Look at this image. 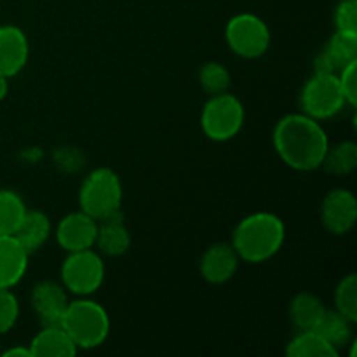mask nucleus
Instances as JSON below:
<instances>
[{
  "label": "nucleus",
  "instance_id": "1",
  "mask_svg": "<svg viewBox=\"0 0 357 357\" xmlns=\"http://www.w3.org/2000/svg\"><path fill=\"white\" fill-rule=\"evenodd\" d=\"M274 146L282 162L289 167L314 171L323 164L330 143L316 119L305 114H291L275 124Z\"/></svg>",
  "mask_w": 357,
  "mask_h": 357
},
{
  "label": "nucleus",
  "instance_id": "2",
  "mask_svg": "<svg viewBox=\"0 0 357 357\" xmlns=\"http://www.w3.org/2000/svg\"><path fill=\"white\" fill-rule=\"evenodd\" d=\"M286 229L274 213H253L241 220L232 234V248L237 257L248 264H264L271 260L284 243Z\"/></svg>",
  "mask_w": 357,
  "mask_h": 357
},
{
  "label": "nucleus",
  "instance_id": "3",
  "mask_svg": "<svg viewBox=\"0 0 357 357\" xmlns=\"http://www.w3.org/2000/svg\"><path fill=\"white\" fill-rule=\"evenodd\" d=\"M59 326L68 333L77 349L89 351L105 344L110 333V317L98 302L80 298L68 303Z\"/></svg>",
  "mask_w": 357,
  "mask_h": 357
},
{
  "label": "nucleus",
  "instance_id": "4",
  "mask_svg": "<svg viewBox=\"0 0 357 357\" xmlns=\"http://www.w3.org/2000/svg\"><path fill=\"white\" fill-rule=\"evenodd\" d=\"M80 211L93 216L96 222L121 209L122 185L117 174L108 167L91 171L79 192Z\"/></svg>",
  "mask_w": 357,
  "mask_h": 357
},
{
  "label": "nucleus",
  "instance_id": "5",
  "mask_svg": "<svg viewBox=\"0 0 357 357\" xmlns=\"http://www.w3.org/2000/svg\"><path fill=\"white\" fill-rule=\"evenodd\" d=\"M244 124V107L234 94L220 93L204 105L201 126L213 142L232 139Z\"/></svg>",
  "mask_w": 357,
  "mask_h": 357
},
{
  "label": "nucleus",
  "instance_id": "6",
  "mask_svg": "<svg viewBox=\"0 0 357 357\" xmlns=\"http://www.w3.org/2000/svg\"><path fill=\"white\" fill-rule=\"evenodd\" d=\"M300 105L303 108V114L316 121L335 117L347 105L340 82H338V75L314 73L303 86Z\"/></svg>",
  "mask_w": 357,
  "mask_h": 357
},
{
  "label": "nucleus",
  "instance_id": "7",
  "mask_svg": "<svg viewBox=\"0 0 357 357\" xmlns=\"http://www.w3.org/2000/svg\"><path fill=\"white\" fill-rule=\"evenodd\" d=\"M225 38L237 56L255 59L264 56L271 45V30L261 17L255 14H237L227 23Z\"/></svg>",
  "mask_w": 357,
  "mask_h": 357
},
{
  "label": "nucleus",
  "instance_id": "8",
  "mask_svg": "<svg viewBox=\"0 0 357 357\" xmlns=\"http://www.w3.org/2000/svg\"><path fill=\"white\" fill-rule=\"evenodd\" d=\"M63 286L70 293L87 296L98 291L105 279V264L93 250L73 251L61 267Z\"/></svg>",
  "mask_w": 357,
  "mask_h": 357
},
{
  "label": "nucleus",
  "instance_id": "9",
  "mask_svg": "<svg viewBox=\"0 0 357 357\" xmlns=\"http://www.w3.org/2000/svg\"><path fill=\"white\" fill-rule=\"evenodd\" d=\"M321 222L328 232L344 236L357 222V199L351 190L335 188L328 192L321 204Z\"/></svg>",
  "mask_w": 357,
  "mask_h": 357
},
{
  "label": "nucleus",
  "instance_id": "10",
  "mask_svg": "<svg viewBox=\"0 0 357 357\" xmlns=\"http://www.w3.org/2000/svg\"><path fill=\"white\" fill-rule=\"evenodd\" d=\"M354 61H357V33L337 30L314 59V70L316 73L338 75Z\"/></svg>",
  "mask_w": 357,
  "mask_h": 357
},
{
  "label": "nucleus",
  "instance_id": "11",
  "mask_svg": "<svg viewBox=\"0 0 357 357\" xmlns=\"http://www.w3.org/2000/svg\"><path fill=\"white\" fill-rule=\"evenodd\" d=\"M98 222L84 211L70 213L56 229V241L68 253L91 250L96 243Z\"/></svg>",
  "mask_w": 357,
  "mask_h": 357
},
{
  "label": "nucleus",
  "instance_id": "12",
  "mask_svg": "<svg viewBox=\"0 0 357 357\" xmlns=\"http://www.w3.org/2000/svg\"><path fill=\"white\" fill-rule=\"evenodd\" d=\"M30 302L42 326H59L70 300L61 284L44 281L31 289Z\"/></svg>",
  "mask_w": 357,
  "mask_h": 357
},
{
  "label": "nucleus",
  "instance_id": "13",
  "mask_svg": "<svg viewBox=\"0 0 357 357\" xmlns=\"http://www.w3.org/2000/svg\"><path fill=\"white\" fill-rule=\"evenodd\" d=\"M28 38L21 28L14 24L0 26V73L7 79L17 75L28 61Z\"/></svg>",
  "mask_w": 357,
  "mask_h": 357
},
{
  "label": "nucleus",
  "instance_id": "14",
  "mask_svg": "<svg viewBox=\"0 0 357 357\" xmlns=\"http://www.w3.org/2000/svg\"><path fill=\"white\" fill-rule=\"evenodd\" d=\"M239 257L232 244H213L201 258V275L211 284H223L234 278Z\"/></svg>",
  "mask_w": 357,
  "mask_h": 357
},
{
  "label": "nucleus",
  "instance_id": "15",
  "mask_svg": "<svg viewBox=\"0 0 357 357\" xmlns=\"http://www.w3.org/2000/svg\"><path fill=\"white\" fill-rule=\"evenodd\" d=\"M28 251L14 236H0V288H13L28 268Z\"/></svg>",
  "mask_w": 357,
  "mask_h": 357
},
{
  "label": "nucleus",
  "instance_id": "16",
  "mask_svg": "<svg viewBox=\"0 0 357 357\" xmlns=\"http://www.w3.org/2000/svg\"><path fill=\"white\" fill-rule=\"evenodd\" d=\"M98 248L107 257H121L131 246V236L124 223L122 211H115L114 215L98 222L96 243Z\"/></svg>",
  "mask_w": 357,
  "mask_h": 357
},
{
  "label": "nucleus",
  "instance_id": "17",
  "mask_svg": "<svg viewBox=\"0 0 357 357\" xmlns=\"http://www.w3.org/2000/svg\"><path fill=\"white\" fill-rule=\"evenodd\" d=\"M31 357H72L77 347L61 326H44L30 344Z\"/></svg>",
  "mask_w": 357,
  "mask_h": 357
},
{
  "label": "nucleus",
  "instance_id": "18",
  "mask_svg": "<svg viewBox=\"0 0 357 357\" xmlns=\"http://www.w3.org/2000/svg\"><path fill=\"white\" fill-rule=\"evenodd\" d=\"M49 236H51V222L44 213L35 211V209H31V211L26 209L23 222L14 234V237L20 241V244L28 251V255L40 250L45 241L49 239Z\"/></svg>",
  "mask_w": 357,
  "mask_h": 357
},
{
  "label": "nucleus",
  "instance_id": "19",
  "mask_svg": "<svg viewBox=\"0 0 357 357\" xmlns=\"http://www.w3.org/2000/svg\"><path fill=\"white\" fill-rule=\"evenodd\" d=\"M326 307L312 293H298L289 303V319L298 331L314 330L323 317Z\"/></svg>",
  "mask_w": 357,
  "mask_h": 357
},
{
  "label": "nucleus",
  "instance_id": "20",
  "mask_svg": "<svg viewBox=\"0 0 357 357\" xmlns=\"http://www.w3.org/2000/svg\"><path fill=\"white\" fill-rule=\"evenodd\" d=\"M352 324L345 316H342L338 310H324L323 317L319 319L314 331L321 335L324 340L335 349L345 347L352 338Z\"/></svg>",
  "mask_w": 357,
  "mask_h": 357
},
{
  "label": "nucleus",
  "instance_id": "21",
  "mask_svg": "<svg viewBox=\"0 0 357 357\" xmlns=\"http://www.w3.org/2000/svg\"><path fill=\"white\" fill-rule=\"evenodd\" d=\"M289 357H337L338 351L328 344L317 331H300L286 347Z\"/></svg>",
  "mask_w": 357,
  "mask_h": 357
},
{
  "label": "nucleus",
  "instance_id": "22",
  "mask_svg": "<svg viewBox=\"0 0 357 357\" xmlns=\"http://www.w3.org/2000/svg\"><path fill=\"white\" fill-rule=\"evenodd\" d=\"M26 215V206L17 192L0 188V236H14Z\"/></svg>",
  "mask_w": 357,
  "mask_h": 357
},
{
  "label": "nucleus",
  "instance_id": "23",
  "mask_svg": "<svg viewBox=\"0 0 357 357\" xmlns=\"http://www.w3.org/2000/svg\"><path fill=\"white\" fill-rule=\"evenodd\" d=\"M321 166L337 176L352 174L357 167V145L354 142H342L335 146H328Z\"/></svg>",
  "mask_w": 357,
  "mask_h": 357
},
{
  "label": "nucleus",
  "instance_id": "24",
  "mask_svg": "<svg viewBox=\"0 0 357 357\" xmlns=\"http://www.w3.org/2000/svg\"><path fill=\"white\" fill-rule=\"evenodd\" d=\"M335 310L347 317L351 323L357 321V278L349 274L338 282L335 289Z\"/></svg>",
  "mask_w": 357,
  "mask_h": 357
},
{
  "label": "nucleus",
  "instance_id": "25",
  "mask_svg": "<svg viewBox=\"0 0 357 357\" xmlns=\"http://www.w3.org/2000/svg\"><path fill=\"white\" fill-rule=\"evenodd\" d=\"M199 84L211 96L227 93L230 87V73L222 63H206L199 72Z\"/></svg>",
  "mask_w": 357,
  "mask_h": 357
},
{
  "label": "nucleus",
  "instance_id": "26",
  "mask_svg": "<svg viewBox=\"0 0 357 357\" xmlns=\"http://www.w3.org/2000/svg\"><path fill=\"white\" fill-rule=\"evenodd\" d=\"M20 303L9 288H0V335L7 333L16 324Z\"/></svg>",
  "mask_w": 357,
  "mask_h": 357
},
{
  "label": "nucleus",
  "instance_id": "27",
  "mask_svg": "<svg viewBox=\"0 0 357 357\" xmlns=\"http://www.w3.org/2000/svg\"><path fill=\"white\" fill-rule=\"evenodd\" d=\"M335 26L338 31L357 33V0H340L335 9Z\"/></svg>",
  "mask_w": 357,
  "mask_h": 357
},
{
  "label": "nucleus",
  "instance_id": "28",
  "mask_svg": "<svg viewBox=\"0 0 357 357\" xmlns=\"http://www.w3.org/2000/svg\"><path fill=\"white\" fill-rule=\"evenodd\" d=\"M357 61L351 63L345 66L340 73H338V82H340L342 93H344L345 101L351 107H356L357 101Z\"/></svg>",
  "mask_w": 357,
  "mask_h": 357
},
{
  "label": "nucleus",
  "instance_id": "29",
  "mask_svg": "<svg viewBox=\"0 0 357 357\" xmlns=\"http://www.w3.org/2000/svg\"><path fill=\"white\" fill-rule=\"evenodd\" d=\"M3 357H31L30 347L24 349V347H10L7 351L2 352Z\"/></svg>",
  "mask_w": 357,
  "mask_h": 357
},
{
  "label": "nucleus",
  "instance_id": "30",
  "mask_svg": "<svg viewBox=\"0 0 357 357\" xmlns=\"http://www.w3.org/2000/svg\"><path fill=\"white\" fill-rule=\"evenodd\" d=\"M7 91H9V82H7V77L0 73V101L7 96Z\"/></svg>",
  "mask_w": 357,
  "mask_h": 357
}]
</instances>
